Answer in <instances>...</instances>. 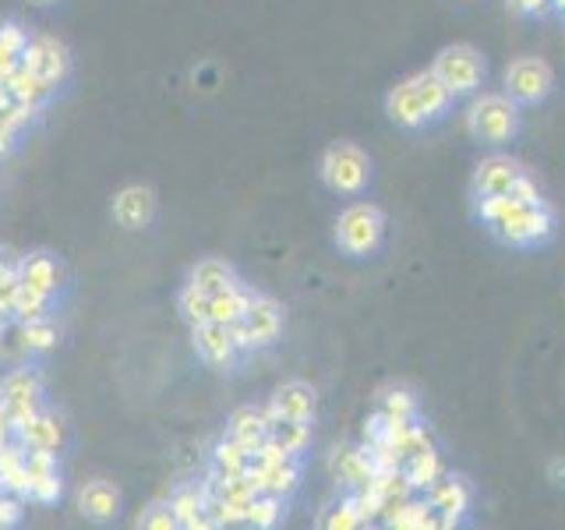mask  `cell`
I'll use <instances>...</instances> for the list:
<instances>
[{
    "instance_id": "1",
    "label": "cell",
    "mask_w": 565,
    "mask_h": 530,
    "mask_svg": "<svg viewBox=\"0 0 565 530\" xmlns=\"http://www.w3.org/2000/svg\"><path fill=\"white\" fill-rule=\"evenodd\" d=\"M484 226L509 247H534L555 234V212L544 199L541 202H520L512 194L499 199H477Z\"/></svg>"
},
{
    "instance_id": "2",
    "label": "cell",
    "mask_w": 565,
    "mask_h": 530,
    "mask_svg": "<svg viewBox=\"0 0 565 530\" xmlns=\"http://www.w3.org/2000/svg\"><path fill=\"white\" fill-rule=\"evenodd\" d=\"M449 106H452V93L438 82L431 67L403 78L393 93L385 96V114L393 117L399 128H411V131L438 120L441 114H449Z\"/></svg>"
},
{
    "instance_id": "3",
    "label": "cell",
    "mask_w": 565,
    "mask_h": 530,
    "mask_svg": "<svg viewBox=\"0 0 565 530\" xmlns=\"http://www.w3.org/2000/svg\"><path fill=\"white\" fill-rule=\"evenodd\" d=\"M463 124L473 141L484 146H502L520 131V106L505 93H477L463 114Z\"/></svg>"
},
{
    "instance_id": "4",
    "label": "cell",
    "mask_w": 565,
    "mask_h": 530,
    "mask_svg": "<svg viewBox=\"0 0 565 530\" xmlns=\"http://www.w3.org/2000/svg\"><path fill=\"white\" fill-rule=\"evenodd\" d=\"M385 241V212L375 202H350L335 216V244L350 258L375 255Z\"/></svg>"
},
{
    "instance_id": "5",
    "label": "cell",
    "mask_w": 565,
    "mask_h": 530,
    "mask_svg": "<svg viewBox=\"0 0 565 530\" xmlns=\"http://www.w3.org/2000/svg\"><path fill=\"white\" fill-rule=\"evenodd\" d=\"M431 71L438 75V82L449 88L452 99L456 96H477V88L484 85V57H481V50L470 46V43H452L446 46L435 57Z\"/></svg>"
},
{
    "instance_id": "6",
    "label": "cell",
    "mask_w": 565,
    "mask_h": 530,
    "mask_svg": "<svg viewBox=\"0 0 565 530\" xmlns=\"http://www.w3.org/2000/svg\"><path fill=\"white\" fill-rule=\"evenodd\" d=\"M322 181L335 194H361L371 181V159L353 141H335L322 156Z\"/></svg>"
},
{
    "instance_id": "7",
    "label": "cell",
    "mask_w": 565,
    "mask_h": 530,
    "mask_svg": "<svg viewBox=\"0 0 565 530\" xmlns=\"http://www.w3.org/2000/svg\"><path fill=\"white\" fill-rule=\"evenodd\" d=\"M234 329V340L244 350H258V347H273L279 340V332H282V305L276 297L269 294H255V300L247 305L244 318L237 326H230Z\"/></svg>"
},
{
    "instance_id": "8",
    "label": "cell",
    "mask_w": 565,
    "mask_h": 530,
    "mask_svg": "<svg viewBox=\"0 0 565 530\" xmlns=\"http://www.w3.org/2000/svg\"><path fill=\"white\" fill-rule=\"evenodd\" d=\"M552 85H555V75L541 57H516L505 67V96L516 106L541 103L552 93Z\"/></svg>"
},
{
    "instance_id": "9",
    "label": "cell",
    "mask_w": 565,
    "mask_h": 530,
    "mask_svg": "<svg viewBox=\"0 0 565 530\" xmlns=\"http://www.w3.org/2000/svg\"><path fill=\"white\" fill-rule=\"evenodd\" d=\"M22 64L32 71L35 78H43L50 88H57L67 78V71H71V50L57 40V35L35 32V35H29V43H25Z\"/></svg>"
},
{
    "instance_id": "10",
    "label": "cell",
    "mask_w": 565,
    "mask_h": 530,
    "mask_svg": "<svg viewBox=\"0 0 565 530\" xmlns=\"http://www.w3.org/2000/svg\"><path fill=\"white\" fill-rule=\"evenodd\" d=\"M0 400L8 403V411L14 424L22 428L35 414H40V400H43V379L35 368H14L0 382Z\"/></svg>"
},
{
    "instance_id": "11",
    "label": "cell",
    "mask_w": 565,
    "mask_h": 530,
    "mask_svg": "<svg viewBox=\"0 0 565 530\" xmlns=\"http://www.w3.org/2000/svg\"><path fill=\"white\" fill-rule=\"evenodd\" d=\"M523 173L526 170L512 156L494 152V156H488V159L477 163L470 188H473L477 199H499V194H512V188H516V181Z\"/></svg>"
},
{
    "instance_id": "12",
    "label": "cell",
    "mask_w": 565,
    "mask_h": 530,
    "mask_svg": "<svg viewBox=\"0 0 565 530\" xmlns=\"http://www.w3.org/2000/svg\"><path fill=\"white\" fill-rule=\"evenodd\" d=\"M191 343L194 353L209 364V368H234L241 358V347L234 340V329L220 326V322H202L191 326Z\"/></svg>"
},
{
    "instance_id": "13",
    "label": "cell",
    "mask_w": 565,
    "mask_h": 530,
    "mask_svg": "<svg viewBox=\"0 0 565 530\" xmlns=\"http://www.w3.org/2000/svg\"><path fill=\"white\" fill-rule=\"evenodd\" d=\"M25 470H29V499L32 502H57L64 481H61V467H57V453H40V449H25Z\"/></svg>"
},
{
    "instance_id": "14",
    "label": "cell",
    "mask_w": 565,
    "mask_h": 530,
    "mask_svg": "<svg viewBox=\"0 0 565 530\" xmlns=\"http://www.w3.org/2000/svg\"><path fill=\"white\" fill-rule=\"evenodd\" d=\"M265 411L273 414V421H305L311 424L315 414H318V393L308 385V382H282L269 406Z\"/></svg>"
},
{
    "instance_id": "15",
    "label": "cell",
    "mask_w": 565,
    "mask_h": 530,
    "mask_svg": "<svg viewBox=\"0 0 565 530\" xmlns=\"http://www.w3.org/2000/svg\"><path fill=\"white\" fill-rule=\"evenodd\" d=\"M226 435L234 442H241L247 453H258L273 435V414L265 411V406H262V411H258V406H241V411L230 414Z\"/></svg>"
},
{
    "instance_id": "16",
    "label": "cell",
    "mask_w": 565,
    "mask_h": 530,
    "mask_svg": "<svg viewBox=\"0 0 565 530\" xmlns=\"http://www.w3.org/2000/svg\"><path fill=\"white\" fill-rule=\"evenodd\" d=\"M156 216V194L146 184H128L114 194V220L128 230L149 226Z\"/></svg>"
},
{
    "instance_id": "17",
    "label": "cell",
    "mask_w": 565,
    "mask_h": 530,
    "mask_svg": "<svg viewBox=\"0 0 565 530\" xmlns=\"http://www.w3.org/2000/svg\"><path fill=\"white\" fill-rule=\"evenodd\" d=\"M424 499L431 502V509L446 512V517L463 520L467 512H470V502H473V488L467 485V477L446 474V477H438V481L428 491H424Z\"/></svg>"
},
{
    "instance_id": "18",
    "label": "cell",
    "mask_w": 565,
    "mask_h": 530,
    "mask_svg": "<svg viewBox=\"0 0 565 530\" xmlns=\"http://www.w3.org/2000/svg\"><path fill=\"white\" fill-rule=\"evenodd\" d=\"M18 279H22V287L35 290V294H43V297H53L61 290V265L53 255L46 252H32V255H22L18 258Z\"/></svg>"
},
{
    "instance_id": "19",
    "label": "cell",
    "mask_w": 565,
    "mask_h": 530,
    "mask_svg": "<svg viewBox=\"0 0 565 530\" xmlns=\"http://www.w3.org/2000/svg\"><path fill=\"white\" fill-rule=\"evenodd\" d=\"M244 477L258 488V495H276V499H287V495H294L297 485H300V464H297V456L282 459V464H273V467L247 464Z\"/></svg>"
},
{
    "instance_id": "20",
    "label": "cell",
    "mask_w": 565,
    "mask_h": 530,
    "mask_svg": "<svg viewBox=\"0 0 565 530\" xmlns=\"http://www.w3.org/2000/svg\"><path fill=\"white\" fill-rule=\"evenodd\" d=\"M18 442H22L25 449L61 453V446H64V421L53 411H40L29 424L18 428Z\"/></svg>"
},
{
    "instance_id": "21",
    "label": "cell",
    "mask_w": 565,
    "mask_h": 530,
    "mask_svg": "<svg viewBox=\"0 0 565 530\" xmlns=\"http://www.w3.org/2000/svg\"><path fill=\"white\" fill-rule=\"evenodd\" d=\"M170 506L181 520V530H220L205 509V485H181L170 495Z\"/></svg>"
},
{
    "instance_id": "22",
    "label": "cell",
    "mask_w": 565,
    "mask_h": 530,
    "mask_svg": "<svg viewBox=\"0 0 565 530\" xmlns=\"http://www.w3.org/2000/svg\"><path fill=\"white\" fill-rule=\"evenodd\" d=\"M78 509L93 523H110L120 512V491L110 481H103V477L99 481H88L78 495Z\"/></svg>"
},
{
    "instance_id": "23",
    "label": "cell",
    "mask_w": 565,
    "mask_h": 530,
    "mask_svg": "<svg viewBox=\"0 0 565 530\" xmlns=\"http://www.w3.org/2000/svg\"><path fill=\"white\" fill-rule=\"evenodd\" d=\"M188 283L212 297V294L230 290V287H234V283H241V279H237V269H234V265H230L226 258L209 255V258H202V262H194V269H191Z\"/></svg>"
},
{
    "instance_id": "24",
    "label": "cell",
    "mask_w": 565,
    "mask_h": 530,
    "mask_svg": "<svg viewBox=\"0 0 565 530\" xmlns=\"http://www.w3.org/2000/svg\"><path fill=\"white\" fill-rule=\"evenodd\" d=\"M0 88H4L8 96H14L18 103H25V106H32V110H40V106L57 93V88H50L43 78H35L32 71L25 67V64H18L11 75L0 82Z\"/></svg>"
},
{
    "instance_id": "25",
    "label": "cell",
    "mask_w": 565,
    "mask_h": 530,
    "mask_svg": "<svg viewBox=\"0 0 565 530\" xmlns=\"http://www.w3.org/2000/svg\"><path fill=\"white\" fill-rule=\"evenodd\" d=\"M0 485H4L8 495L29 499V470H25L22 442H4V446H0Z\"/></svg>"
},
{
    "instance_id": "26",
    "label": "cell",
    "mask_w": 565,
    "mask_h": 530,
    "mask_svg": "<svg viewBox=\"0 0 565 530\" xmlns=\"http://www.w3.org/2000/svg\"><path fill=\"white\" fill-rule=\"evenodd\" d=\"M255 300V290L244 287V283H234L230 290L223 294H212V305H209V322H220V326H237L247 305Z\"/></svg>"
},
{
    "instance_id": "27",
    "label": "cell",
    "mask_w": 565,
    "mask_h": 530,
    "mask_svg": "<svg viewBox=\"0 0 565 530\" xmlns=\"http://www.w3.org/2000/svg\"><path fill=\"white\" fill-rule=\"evenodd\" d=\"M403 477L414 491H428L438 477H446V459L438 456V449H428L403 464Z\"/></svg>"
},
{
    "instance_id": "28",
    "label": "cell",
    "mask_w": 565,
    "mask_h": 530,
    "mask_svg": "<svg viewBox=\"0 0 565 530\" xmlns=\"http://www.w3.org/2000/svg\"><path fill=\"white\" fill-rule=\"evenodd\" d=\"M335 477L350 488V491H361L371 485V477H375V467H371V459L361 449H343L340 456H335Z\"/></svg>"
},
{
    "instance_id": "29",
    "label": "cell",
    "mask_w": 565,
    "mask_h": 530,
    "mask_svg": "<svg viewBox=\"0 0 565 530\" xmlns=\"http://www.w3.org/2000/svg\"><path fill=\"white\" fill-rule=\"evenodd\" d=\"M29 35L32 32L22 22H0V82H4L18 64H22Z\"/></svg>"
},
{
    "instance_id": "30",
    "label": "cell",
    "mask_w": 565,
    "mask_h": 530,
    "mask_svg": "<svg viewBox=\"0 0 565 530\" xmlns=\"http://www.w3.org/2000/svg\"><path fill=\"white\" fill-rule=\"evenodd\" d=\"M247 464H252V453L230 435L220 438L216 449H212V474L216 477H241V474H247Z\"/></svg>"
},
{
    "instance_id": "31",
    "label": "cell",
    "mask_w": 565,
    "mask_h": 530,
    "mask_svg": "<svg viewBox=\"0 0 565 530\" xmlns=\"http://www.w3.org/2000/svg\"><path fill=\"white\" fill-rule=\"evenodd\" d=\"M22 326V350L25 353H50L61 343V326L50 315L35 318V322H18Z\"/></svg>"
},
{
    "instance_id": "32",
    "label": "cell",
    "mask_w": 565,
    "mask_h": 530,
    "mask_svg": "<svg viewBox=\"0 0 565 530\" xmlns=\"http://www.w3.org/2000/svg\"><path fill=\"white\" fill-rule=\"evenodd\" d=\"M367 520L361 517L358 502H353V495H343L340 502H332L322 509V517H318V530H361Z\"/></svg>"
},
{
    "instance_id": "33",
    "label": "cell",
    "mask_w": 565,
    "mask_h": 530,
    "mask_svg": "<svg viewBox=\"0 0 565 530\" xmlns=\"http://www.w3.org/2000/svg\"><path fill=\"white\" fill-rule=\"evenodd\" d=\"M379 411L385 417H396V421H417L420 406H417V396L406 385H388L379 396Z\"/></svg>"
},
{
    "instance_id": "34",
    "label": "cell",
    "mask_w": 565,
    "mask_h": 530,
    "mask_svg": "<svg viewBox=\"0 0 565 530\" xmlns=\"http://www.w3.org/2000/svg\"><path fill=\"white\" fill-rule=\"evenodd\" d=\"M287 517V499L276 495H255L252 512H247V530H276Z\"/></svg>"
},
{
    "instance_id": "35",
    "label": "cell",
    "mask_w": 565,
    "mask_h": 530,
    "mask_svg": "<svg viewBox=\"0 0 565 530\" xmlns=\"http://www.w3.org/2000/svg\"><path fill=\"white\" fill-rule=\"evenodd\" d=\"M273 442H279L290 456H300L311 446V424L305 421H273Z\"/></svg>"
},
{
    "instance_id": "36",
    "label": "cell",
    "mask_w": 565,
    "mask_h": 530,
    "mask_svg": "<svg viewBox=\"0 0 565 530\" xmlns=\"http://www.w3.org/2000/svg\"><path fill=\"white\" fill-rule=\"evenodd\" d=\"M11 315L18 318V322H35V318L50 315V297L35 294V290H29V287H18Z\"/></svg>"
},
{
    "instance_id": "37",
    "label": "cell",
    "mask_w": 565,
    "mask_h": 530,
    "mask_svg": "<svg viewBox=\"0 0 565 530\" xmlns=\"http://www.w3.org/2000/svg\"><path fill=\"white\" fill-rule=\"evenodd\" d=\"M209 305H212V297L202 294L199 287H191V283L181 290V297H177V308H181V315L188 318L191 326L209 322Z\"/></svg>"
},
{
    "instance_id": "38",
    "label": "cell",
    "mask_w": 565,
    "mask_h": 530,
    "mask_svg": "<svg viewBox=\"0 0 565 530\" xmlns=\"http://www.w3.org/2000/svg\"><path fill=\"white\" fill-rule=\"evenodd\" d=\"M18 287H22V279H18V262L0 255V318L11 315Z\"/></svg>"
},
{
    "instance_id": "39",
    "label": "cell",
    "mask_w": 565,
    "mask_h": 530,
    "mask_svg": "<svg viewBox=\"0 0 565 530\" xmlns=\"http://www.w3.org/2000/svg\"><path fill=\"white\" fill-rule=\"evenodd\" d=\"M141 530H181V520H177L170 502H156L146 509V517H141Z\"/></svg>"
},
{
    "instance_id": "40",
    "label": "cell",
    "mask_w": 565,
    "mask_h": 530,
    "mask_svg": "<svg viewBox=\"0 0 565 530\" xmlns=\"http://www.w3.org/2000/svg\"><path fill=\"white\" fill-rule=\"evenodd\" d=\"M18 520H22V502H18V495H0V530H14Z\"/></svg>"
},
{
    "instance_id": "41",
    "label": "cell",
    "mask_w": 565,
    "mask_h": 530,
    "mask_svg": "<svg viewBox=\"0 0 565 530\" xmlns=\"http://www.w3.org/2000/svg\"><path fill=\"white\" fill-rule=\"evenodd\" d=\"M512 199H520V202H541V188H537L534 177L523 173L520 181H516V188H512Z\"/></svg>"
},
{
    "instance_id": "42",
    "label": "cell",
    "mask_w": 565,
    "mask_h": 530,
    "mask_svg": "<svg viewBox=\"0 0 565 530\" xmlns=\"http://www.w3.org/2000/svg\"><path fill=\"white\" fill-rule=\"evenodd\" d=\"M14 435H18V424H14V417L8 411V403L0 400V446H4V442H11Z\"/></svg>"
},
{
    "instance_id": "43",
    "label": "cell",
    "mask_w": 565,
    "mask_h": 530,
    "mask_svg": "<svg viewBox=\"0 0 565 530\" xmlns=\"http://www.w3.org/2000/svg\"><path fill=\"white\" fill-rule=\"evenodd\" d=\"M512 11H523V14H544L552 8V0H509Z\"/></svg>"
},
{
    "instance_id": "44",
    "label": "cell",
    "mask_w": 565,
    "mask_h": 530,
    "mask_svg": "<svg viewBox=\"0 0 565 530\" xmlns=\"http://www.w3.org/2000/svg\"><path fill=\"white\" fill-rule=\"evenodd\" d=\"M382 527H385V530H414L406 520H388V523H382Z\"/></svg>"
},
{
    "instance_id": "45",
    "label": "cell",
    "mask_w": 565,
    "mask_h": 530,
    "mask_svg": "<svg viewBox=\"0 0 565 530\" xmlns=\"http://www.w3.org/2000/svg\"><path fill=\"white\" fill-rule=\"evenodd\" d=\"M29 4H35V8H46V4H57V0H29Z\"/></svg>"
},
{
    "instance_id": "46",
    "label": "cell",
    "mask_w": 565,
    "mask_h": 530,
    "mask_svg": "<svg viewBox=\"0 0 565 530\" xmlns=\"http://www.w3.org/2000/svg\"><path fill=\"white\" fill-rule=\"evenodd\" d=\"M361 530H385V527H379V523H375V520H371V523H364V527H361Z\"/></svg>"
},
{
    "instance_id": "47",
    "label": "cell",
    "mask_w": 565,
    "mask_h": 530,
    "mask_svg": "<svg viewBox=\"0 0 565 530\" xmlns=\"http://www.w3.org/2000/svg\"><path fill=\"white\" fill-rule=\"evenodd\" d=\"M552 8H558V11L565 14V0H552Z\"/></svg>"
},
{
    "instance_id": "48",
    "label": "cell",
    "mask_w": 565,
    "mask_h": 530,
    "mask_svg": "<svg viewBox=\"0 0 565 530\" xmlns=\"http://www.w3.org/2000/svg\"><path fill=\"white\" fill-rule=\"evenodd\" d=\"M0 495H4V485H0Z\"/></svg>"
}]
</instances>
